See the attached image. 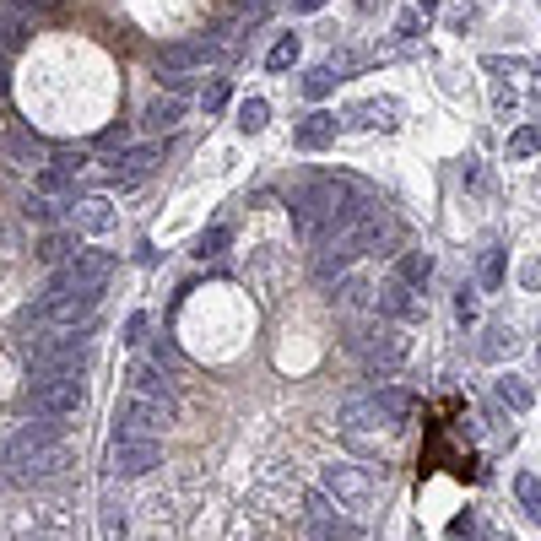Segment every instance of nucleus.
I'll return each mask as SVG.
<instances>
[{
  "label": "nucleus",
  "mask_w": 541,
  "mask_h": 541,
  "mask_svg": "<svg viewBox=\"0 0 541 541\" xmlns=\"http://www.w3.org/2000/svg\"><path fill=\"white\" fill-rule=\"evenodd\" d=\"M228 244H233V228H222V222H217V228H206L201 239H195V255H201V260H211V255H222Z\"/></svg>",
  "instance_id": "29"
},
{
  "label": "nucleus",
  "mask_w": 541,
  "mask_h": 541,
  "mask_svg": "<svg viewBox=\"0 0 541 541\" xmlns=\"http://www.w3.org/2000/svg\"><path fill=\"white\" fill-rule=\"evenodd\" d=\"M71 255H76V249H71V239H65V233H49V239L38 244V260H49V266H65Z\"/></svg>",
  "instance_id": "33"
},
{
  "label": "nucleus",
  "mask_w": 541,
  "mask_h": 541,
  "mask_svg": "<svg viewBox=\"0 0 541 541\" xmlns=\"http://www.w3.org/2000/svg\"><path fill=\"white\" fill-rule=\"evenodd\" d=\"M103 525H109V536H125V509L109 504V514H103Z\"/></svg>",
  "instance_id": "39"
},
{
  "label": "nucleus",
  "mask_w": 541,
  "mask_h": 541,
  "mask_svg": "<svg viewBox=\"0 0 541 541\" xmlns=\"http://www.w3.org/2000/svg\"><path fill=\"white\" fill-rule=\"evenodd\" d=\"M65 471H71V450H65V444H55V450H38V455H28L17 471H11V477H17L22 487H44V482H60Z\"/></svg>",
  "instance_id": "9"
},
{
  "label": "nucleus",
  "mask_w": 541,
  "mask_h": 541,
  "mask_svg": "<svg viewBox=\"0 0 541 541\" xmlns=\"http://www.w3.org/2000/svg\"><path fill=\"white\" fill-rule=\"evenodd\" d=\"M374 314H385V320H417L422 303H417V293L401 282V276H390V282L374 287Z\"/></svg>",
  "instance_id": "11"
},
{
  "label": "nucleus",
  "mask_w": 541,
  "mask_h": 541,
  "mask_svg": "<svg viewBox=\"0 0 541 541\" xmlns=\"http://www.w3.org/2000/svg\"><path fill=\"white\" fill-rule=\"evenodd\" d=\"M395 103L390 98H368V103H352L347 114H341V125L347 130H395Z\"/></svg>",
  "instance_id": "15"
},
{
  "label": "nucleus",
  "mask_w": 541,
  "mask_h": 541,
  "mask_svg": "<svg viewBox=\"0 0 541 541\" xmlns=\"http://www.w3.org/2000/svg\"><path fill=\"white\" fill-rule=\"evenodd\" d=\"M217 60V44L211 38H179V44H163V71H201V65Z\"/></svg>",
  "instance_id": "13"
},
{
  "label": "nucleus",
  "mask_w": 541,
  "mask_h": 541,
  "mask_svg": "<svg viewBox=\"0 0 541 541\" xmlns=\"http://www.w3.org/2000/svg\"><path fill=\"white\" fill-rule=\"evenodd\" d=\"M293 6H298V11H320L325 0H293Z\"/></svg>",
  "instance_id": "43"
},
{
  "label": "nucleus",
  "mask_w": 541,
  "mask_h": 541,
  "mask_svg": "<svg viewBox=\"0 0 541 541\" xmlns=\"http://www.w3.org/2000/svg\"><path fill=\"white\" fill-rule=\"evenodd\" d=\"M482 287L493 293V287H504V249H482Z\"/></svg>",
  "instance_id": "31"
},
{
  "label": "nucleus",
  "mask_w": 541,
  "mask_h": 541,
  "mask_svg": "<svg viewBox=\"0 0 541 541\" xmlns=\"http://www.w3.org/2000/svg\"><path fill=\"white\" fill-rule=\"evenodd\" d=\"M395 276H401L406 287H422V282L433 276V260L422 255V249H406V255H401V266H395Z\"/></svg>",
  "instance_id": "25"
},
{
  "label": "nucleus",
  "mask_w": 541,
  "mask_h": 541,
  "mask_svg": "<svg viewBox=\"0 0 541 541\" xmlns=\"http://www.w3.org/2000/svg\"><path fill=\"white\" fill-rule=\"evenodd\" d=\"M536 152H541V125H520L509 136V157L520 163V157H536Z\"/></svg>",
  "instance_id": "28"
},
{
  "label": "nucleus",
  "mask_w": 541,
  "mask_h": 541,
  "mask_svg": "<svg viewBox=\"0 0 541 541\" xmlns=\"http://www.w3.org/2000/svg\"><path fill=\"white\" fill-rule=\"evenodd\" d=\"M336 130H341V120H336V114L314 109V114H303V120H298L293 141H298L303 152H320V147H331V141H336Z\"/></svg>",
  "instance_id": "16"
},
{
  "label": "nucleus",
  "mask_w": 541,
  "mask_h": 541,
  "mask_svg": "<svg viewBox=\"0 0 541 541\" xmlns=\"http://www.w3.org/2000/svg\"><path fill=\"white\" fill-rule=\"evenodd\" d=\"M222 103H228V82H222V76H217V82H211V87L201 92V109L211 114V109H222Z\"/></svg>",
  "instance_id": "36"
},
{
  "label": "nucleus",
  "mask_w": 541,
  "mask_h": 541,
  "mask_svg": "<svg viewBox=\"0 0 541 541\" xmlns=\"http://www.w3.org/2000/svg\"><path fill=\"white\" fill-rule=\"evenodd\" d=\"M157 82H163L168 92H184V87H190V71H163Z\"/></svg>",
  "instance_id": "40"
},
{
  "label": "nucleus",
  "mask_w": 541,
  "mask_h": 541,
  "mask_svg": "<svg viewBox=\"0 0 541 541\" xmlns=\"http://www.w3.org/2000/svg\"><path fill=\"white\" fill-rule=\"evenodd\" d=\"M336 82H341V76H336V65H314V71L303 76V92H309V98L320 103V98H331V92H336Z\"/></svg>",
  "instance_id": "27"
},
{
  "label": "nucleus",
  "mask_w": 541,
  "mask_h": 541,
  "mask_svg": "<svg viewBox=\"0 0 541 541\" xmlns=\"http://www.w3.org/2000/svg\"><path fill=\"white\" fill-rule=\"evenodd\" d=\"M174 422V406L147 401V395L130 390L120 406H114V439H163V428Z\"/></svg>",
  "instance_id": "4"
},
{
  "label": "nucleus",
  "mask_w": 541,
  "mask_h": 541,
  "mask_svg": "<svg viewBox=\"0 0 541 541\" xmlns=\"http://www.w3.org/2000/svg\"><path fill=\"white\" fill-rule=\"evenodd\" d=\"M163 466V444L157 439H114V450H109V471L114 477H147V471Z\"/></svg>",
  "instance_id": "7"
},
{
  "label": "nucleus",
  "mask_w": 541,
  "mask_h": 541,
  "mask_svg": "<svg viewBox=\"0 0 541 541\" xmlns=\"http://www.w3.org/2000/svg\"><path fill=\"white\" fill-rule=\"evenodd\" d=\"M22 211H28V222H60V201H55V195H28V206H22Z\"/></svg>",
  "instance_id": "34"
},
{
  "label": "nucleus",
  "mask_w": 541,
  "mask_h": 541,
  "mask_svg": "<svg viewBox=\"0 0 541 541\" xmlns=\"http://www.w3.org/2000/svg\"><path fill=\"white\" fill-rule=\"evenodd\" d=\"M6 87H11V82H6V71H0V98H6Z\"/></svg>",
  "instance_id": "45"
},
{
  "label": "nucleus",
  "mask_w": 541,
  "mask_h": 541,
  "mask_svg": "<svg viewBox=\"0 0 541 541\" xmlns=\"http://www.w3.org/2000/svg\"><path fill=\"white\" fill-rule=\"evenodd\" d=\"M28 406L44 417H76L87 406V385L82 374H44L28 385Z\"/></svg>",
  "instance_id": "5"
},
{
  "label": "nucleus",
  "mask_w": 541,
  "mask_h": 541,
  "mask_svg": "<svg viewBox=\"0 0 541 541\" xmlns=\"http://www.w3.org/2000/svg\"><path fill=\"white\" fill-rule=\"evenodd\" d=\"M379 406H385V417L395 422V428H401V422L412 417L417 395H412V390H401V385H385V390H379Z\"/></svg>",
  "instance_id": "23"
},
{
  "label": "nucleus",
  "mask_w": 541,
  "mask_h": 541,
  "mask_svg": "<svg viewBox=\"0 0 541 541\" xmlns=\"http://www.w3.org/2000/svg\"><path fill=\"white\" fill-rule=\"evenodd\" d=\"M114 276V255H98V249H76L65 266L49 276V287L38 293V314L49 309V303H60V298H71V293H92V287H103Z\"/></svg>",
  "instance_id": "2"
},
{
  "label": "nucleus",
  "mask_w": 541,
  "mask_h": 541,
  "mask_svg": "<svg viewBox=\"0 0 541 541\" xmlns=\"http://www.w3.org/2000/svg\"><path fill=\"white\" fill-rule=\"evenodd\" d=\"M71 179H76V163H65V157H60V163H49L44 174H38V184H44V195L65 190V184H71Z\"/></svg>",
  "instance_id": "32"
},
{
  "label": "nucleus",
  "mask_w": 541,
  "mask_h": 541,
  "mask_svg": "<svg viewBox=\"0 0 541 541\" xmlns=\"http://www.w3.org/2000/svg\"><path fill=\"white\" fill-rule=\"evenodd\" d=\"M163 163V147H130L120 163L109 168V184H120V190H130V184H141L152 174V168Z\"/></svg>",
  "instance_id": "14"
},
{
  "label": "nucleus",
  "mask_w": 541,
  "mask_h": 541,
  "mask_svg": "<svg viewBox=\"0 0 541 541\" xmlns=\"http://www.w3.org/2000/svg\"><path fill=\"white\" fill-rule=\"evenodd\" d=\"M141 120H147V130H157V136H163V130H174V125L184 120V98H179V92H168V98H152Z\"/></svg>",
  "instance_id": "19"
},
{
  "label": "nucleus",
  "mask_w": 541,
  "mask_h": 541,
  "mask_svg": "<svg viewBox=\"0 0 541 541\" xmlns=\"http://www.w3.org/2000/svg\"><path fill=\"white\" fill-rule=\"evenodd\" d=\"M412 6H422V11H433V6H439V0H412Z\"/></svg>",
  "instance_id": "44"
},
{
  "label": "nucleus",
  "mask_w": 541,
  "mask_h": 541,
  "mask_svg": "<svg viewBox=\"0 0 541 541\" xmlns=\"http://www.w3.org/2000/svg\"><path fill=\"white\" fill-rule=\"evenodd\" d=\"M87 358H92L87 331H82V336H71V331H60V336H38L33 347H28V368H33V379H44V374H82Z\"/></svg>",
  "instance_id": "3"
},
{
  "label": "nucleus",
  "mask_w": 541,
  "mask_h": 541,
  "mask_svg": "<svg viewBox=\"0 0 541 541\" xmlns=\"http://www.w3.org/2000/svg\"><path fill=\"white\" fill-rule=\"evenodd\" d=\"M336 309L341 314H358V309H374V282H363V276H347V282L336 287Z\"/></svg>",
  "instance_id": "20"
},
{
  "label": "nucleus",
  "mask_w": 541,
  "mask_h": 541,
  "mask_svg": "<svg viewBox=\"0 0 541 541\" xmlns=\"http://www.w3.org/2000/svg\"><path fill=\"white\" fill-rule=\"evenodd\" d=\"M455 314H460V320H477V293H466V287H460V293H455Z\"/></svg>",
  "instance_id": "37"
},
{
  "label": "nucleus",
  "mask_w": 541,
  "mask_h": 541,
  "mask_svg": "<svg viewBox=\"0 0 541 541\" xmlns=\"http://www.w3.org/2000/svg\"><path fill=\"white\" fill-rule=\"evenodd\" d=\"M130 390L147 395V401L174 406V379L163 374V363H136V368H130Z\"/></svg>",
  "instance_id": "18"
},
{
  "label": "nucleus",
  "mask_w": 541,
  "mask_h": 541,
  "mask_svg": "<svg viewBox=\"0 0 541 541\" xmlns=\"http://www.w3.org/2000/svg\"><path fill=\"white\" fill-rule=\"evenodd\" d=\"M471 531H477V520H471V514H455V520H450V536H455V541L471 536Z\"/></svg>",
  "instance_id": "42"
},
{
  "label": "nucleus",
  "mask_w": 541,
  "mask_h": 541,
  "mask_svg": "<svg viewBox=\"0 0 541 541\" xmlns=\"http://www.w3.org/2000/svg\"><path fill=\"white\" fill-rule=\"evenodd\" d=\"M347 347L363 358L368 374H390V368L412 352V336L401 331V320H385V314H379V320H368L347 336Z\"/></svg>",
  "instance_id": "1"
},
{
  "label": "nucleus",
  "mask_w": 541,
  "mask_h": 541,
  "mask_svg": "<svg viewBox=\"0 0 541 541\" xmlns=\"http://www.w3.org/2000/svg\"><path fill=\"white\" fill-rule=\"evenodd\" d=\"M422 17H428V11H422V6L401 11V17H395V33H401V38H417V33H422Z\"/></svg>",
  "instance_id": "35"
},
{
  "label": "nucleus",
  "mask_w": 541,
  "mask_h": 541,
  "mask_svg": "<svg viewBox=\"0 0 541 541\" xmlns=\"http://www.w3.org/2000/svg\"><path fill=\"white\" fill-rule=\"evenodd\" d=\"M266 120H271V103L266 98H244L239 103V130H244V136H260Z\"/></svg>",
  "instance_id": "26"
},
{
  "label": "nucleus",
  "mask_w": 541,
  "mask_h": 541,
  "mask_svg": "<svg viewBox=\"0 0 541 541\" xmlns=\"http://www.w3.org/2000/svg\"><path fill=\"white\" fill-rule=\"evenodd\" d=\"M65 217L76 222V233H109V228H114V206L103 201V195H87V201H71V206H65Z\"/></svg>",
  "instance_id": "17"
},
{
  "label": "nucleus",
  "mask_w": 541,
  "mask_h": 541,
  "mask_svg": "<svg viewBox=\"0 0 541 541\" xmlns=\"http://www.w3.org/2000/svg\"><path fill=\"white\" fill-rule=\"evenodd\" d=\"M125 141H130V130H125V125H109V130L98 136V147H125Z\"/></svg>",
  "instance_id": "38"
},
{
  "label": "nucleus",
  "mask_w": 541,
  "mask_h": 541,
  "mask_svg": "<svg viewBox=\"0 0 541 541\" xmlns=\"http://www.w3.org/2000/svg\"><path fill=\"white\" fill-rule=\"evenodd\" d=\"M368 428H395V422L385 417V406H379V395H363V401H347L341 406V433H347L352 444H363V433Z\"/></svg>",
  "instance_id": "10"
},
{
  "label": "nucleus",
  "mask_w": 541,
  "mask_h": 541,
  "mask_svg": "<svg viewBox=\"0 0 541 541\" xmlns=\"http://www.w3.org/2000/svg\"><path fill=\"white\" fill-rule=\"evenodd\" d=\"M293 60H298V38H293V33H282V38L271 44V55H266V71H287Z\"/></svg>",
  "instance_id": "30"
},
{
  "label": "nucleus",
  "mask_w": 541,
  "mask_h": 541,
  "mask_svg": "<svg viewBox=\"0 0 541 541\" xmlns=\"http://www.w3.org/2000/svg\"><path fill=\"white\" fill-rule=\"evenodd\" d=\"M141 336H147V314H130V320H125V341H141Z\"/></svg>",
  "instance_id": "41"
},
{
  "label": "nucleus",
  "mask_w": 541,
  "mask_h": 541,
  "mask_svg": "<svg viewBox=\"0 0 541 541\" xmlns=\"http://www.w3.org/2000/svg\"><path fill=\"white\" fill-rule=\"evenodd\" d=\"M325 493L336 498V509H368L374 477L363 466H325Z\"/></svg>",
  "instance_id": "8"
},
{
  "label": "nucleus",
  "mask_w": 541,
  "mask_h": 541,
  "mask_svg": "<svg viewBox=\"0 0 541 541\" xmlns=\"http://www.w3.org/2000/svg\"><path fill=\"white\" fill-rule=\"evenodd\" d=\"M60 439H65V417H44V412H38V422H28V428H17V433L6 439L0 460H6L11 471H17L28 455H38V450H55Z\"/></svg>",
  "instance_id": "6"
},
{
  "label": "nucleus",
  "mask_w": 541,
  "mask_h": 541,
  "mask_svg": "<svg viewBox=\"0 0 541 541\" xmlns=\"http://www.w3.org/2000/svg\"><path fill=\"white\" fill-rule=\"evenodd\" d=\"M514 498H520L525 520L541 525V477H536V471H520V477H514Z\"/></svg>",
  "instance_id": "22"
},
{
  "label": "nucleus",
  "mask_w": 541,
  "mask_h": 541,
  "mask_svg": "<svg viewBox=\"0 0 541 541\" xmlns=\"http://www.w3.org/2000/svg\"><path fill=\"white\" fill-rule=\"evenodd\" d=\"M309 541H358V531L347 520H336L325 493H309Z\"/></svg>",
  "instance_id": "12"
},
{
  "label": "nucleus",
  "mask_w": 541,
  "mask_h": 541,
  "mask_svg": "<svg viewBox=\"0 0 541 541\" xmlns=\"http://www.w3.org/2000/svg\"><path fill=\"white\" fill-rule=\"evenodd\" d=\"M493 390H498V401H504L509 412H531V406H536V395H531V385H525L520 374H498Z\"/></svg>",
  "instance_id": "21"
},
{
  "label": "nucleus",
  "mask_w": 541,
  "mask_h": 541,
  "mask_svg": "<svg viewBox=\"0 0 541 541\" xmlns=\"http://www.w3.org/2000/svg\"><path fill=\"white\" fill-rule=\"evenodd\" d=\"M514 352H520V336H514L509 325H493V331H487V341H482V358L498 363V358H514Z\"/></svg>",
  "instance_id": "24"
}]
</instances>
